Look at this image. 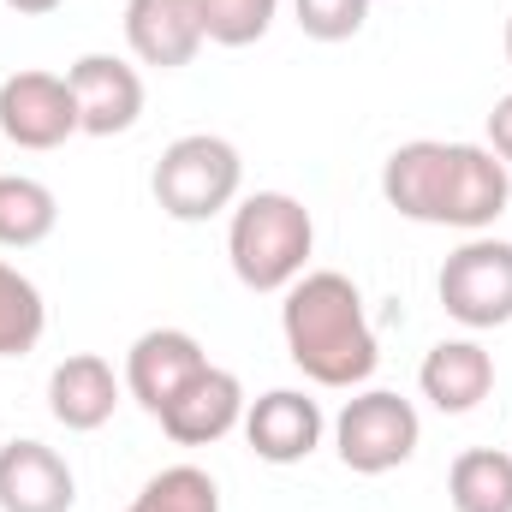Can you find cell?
<instances>
[{"label": "cell", "instance_id": "obj_1", "mask_svg": "<svg viewBox=\"0 0 512 512\" xmlns=\"http://www.w3.org/2000/svg\"><path fill=\"white\" fill-rule=\"evenodd\" d=\"M382 197L417 227H459L483 233L507 215L512 173L489 143H441L417 137L399 143L382 167Z\"/></svg>", "mask_w": 512, "mask_h": 512}, {"label": "cell", "instance_id": "obj_2", "mask_svg": "<svg viewBox=\"0 0 512 512\" xmlns=\"http://www.w3.org/2000/svg\"><path fill=\"white\" fill-rule=\"evenodd\" d=\"M280 334H286V358L316 387H364L382 364L364 292L340 268H310L286 286Z\"/></svg>", "mask_w": 512, "mask_h": 512}, {"label": "cell", "instance_id": "obj_3", "mask_svg": "<svg viewBox=\"0 0 512 512\" xmlns=\"http://www.w3.org/2000/svg\"><path fill=\"white\" fill-rule=\"evenodd\" d=\"M316 221L292 191H251L233 203L227 221V262L239 286L251 292H286L298 274H310Z\"/></svg>", "mask_w": 512, "mask_h": 512}, {"label": "cell", "instance_id": "obj_4", "mask_svg": "<svg viewBox=\"0 0 512 512\" xmlns=\"http://www.w3.org/2000/svg\"><path fill=\"white\" fill-rule=\"evenodd\" d=\"M239 185H245V161H239V149H233L227 137H215V131H185V137H173V143L161 149V161H155V179H149L161 215H173V221H185V227L227 215V209L239 203Z\"/></svg>", "mask_w": 512, "mask_h": 512}, {"label": "cell", "instance_id": "obj_5", "mask_svg": "<svg viewBox=\"0 0 512 512\" xmlns=\"http://www.w3.org/2000/svg\"><path fill=\"white\" fill-rule=\"evenodd\" d=\"M423 441V423H417V405L387 393V387H370L358 399H346V411L334 417V453L346 471L358 477H387L399 471Z\"/></svg>", "mask_w": 512, "mask_h": 512}, {"label": "cell", "instance_id": "obj_6", "mask_svg": "<svg viewBox=\"0 0 512 512\" xmlns=\"http://www.w3.org/2000/svg\"><path fill=\"white\" fill-rule=\"evenodd\" d=\"M441 310L483 334V328H507L512 322V245L507 239H489V233H471L459 251L441 262Z\"/></svg>", "mask_w": 512, "mask_h": 512}, {"label": "cell", "instance_id": "obj_7", "mask_svg": "<svg viewBox=\"0 0 512 512\" xmlns=\"http://www.w3.org/2000/svg\"><path fill=\"white\" fill-rule=\"evenodd\" d=\"M78 96L60 72H12L0 84V137L18 149H60L78 137Z\"/></svg>", "mask_w": 512, "mask_h": 512}, {"label": "cell", "instance_id": "obj_8", "mask_svg": "<svg viewBox=\"0 0 512 512\" xmlns=\"http://www.w3.org/2000/svg\"><path fill=\"white\" fill-rule=\"evenodd\" d=\"M66 84L78 96V126L90 137H126L143 120V78L120 54H84L66 66Z\"/></svg>", "mask_w": 512, "mask_h": 512}, {"label": "cell", "instance_id": "obj_9", "mask_svg": "<svg viewBox=\"0 0 512 512\" xmlns=\"http://www.w3.org/2000/svg\"><path fill=\"white\" fill-rule=\"evenodd\" d=\"M203 370H209V352L185 328H149V334L131 340V352H126V387L149 417H161L179 399V387L191 376H203Z\"/></svg>", "mask_w": 512, "mask_h": 512}, {"label": "cell", "instance_id": "obj_10", "mask_svg": "<svg viewBox=\"0 0 512 512\" xmlns=\"http://www.w3.org/2000/svg\"><path fill=\"white\" fill-rule=\"evenodd\" d=\"M245 387L233 370H203V376H191V382L179 387V399L155 417L161 423V435L167 441H179V447H215L221 435H233L239 423H245Z\"/></svg>", "mask_w": 512, "mask_h": 512}, {"label": "cell", "instance_id": "obj_11", "mask_svg": "<svg viewBox=\"0 0 512 512\" xmlns=\"http://www.w3.org/2000/svg\"><path fill=\"white\" fill-rule=\"evenodd\" d=\"M245 441L262 465H298L322 447V405L298 387H274L245 405Z\"/></svg>", "mask_w": 512, "mask_h": 512}, {"label": "cell", "instance_id": "obj_12", "mask_svg": "<svg viewBox=\"0 0 512 512\" xmlns=\"http://www.w3.org/2000/svg\"><path fill=\"white\" fill-rule=\"evenodd\" d=\"M78 477L48 441H6L0 447V512H72Z\"/></svg>", "mask_w": 512, "mask_h": 512}, {"label": "cell", "instance_id": "obj_13", "mask_svg": "<svg viewBox=\"0 0 512 512\" xmlns=\"http://www.w3.org/2000/svg\"><path fill=\"white\" fill-rule=\"evenodd\" d=\"M126 48L155 72L191 66L197 48H203L197 0H126Z\"/></svg>", "mask_w": 512, "mask_h": 512}, {"label": "cell", "instance_id": "obj_14", "mask_svg": "<svg viewBox=\"0 0 512 512\" xmlns=\"http://www.w3.org/2000/svg\"><path fill=\"white\" fill-rule=\"evenodd\" d=\"M114 405H120V376H114L108 358L72 352L66 364H54V376H48V411H54L60 429L90 435V429H102L114 417Z\"/></svg>", "mask_w": 512, "mask_h": 512}, {"label": "cell", "instance_id": "obj_15", "mask_svg": "<svg viewBox=\"0 0 512 512\" xmlns=\"http://www.w3.org/2000/svg\"><path fill=\"white\" fill-rule=\"evenodd\" d=\"M417 387H423V399L435 411L465 417L495 393V358L477 340H441V346H429V358L417 370Z\"/></svg>", "mask_w": 512, "mask_h": 512}, {"label": "cell", "instance_id": "obj_16", "mask_svg": "<svg viewBox=\"0 0 512 512\" xmlns=\"http://www.w3.org/2000/svg\"><path fill=\"white\" fill-rule=\"evenodd\" d=\"M453 512H512V453L501 447H465L447 471Z\"/></svg>", "mask_w": 512, "mask_h": 512}, {"label": "cell", "instance_id": "obj_17", "mask_svg": "<svg viewBox=\"0 0 512 512\" xmlns=\"http://www.w3.org/2000/svg\"><path fill=\"white\" fill-rule=\"evenodd\" d=\"M60 221V203L42 179L0 173V245L6 251H36Z\"/></svg>", "mask_w": 512, "mask_h": 512}, {"label": "cell", "instance_id": "obj_18", "mask_svg": "<svg viewBox=\"0 0 512 512\" xmlns=\"http://www.w3.org/2000/svg\"><path fill=\"white\" fill-rule=\"evenodd\" d=\"M42 328H48V304H42L36 280L18 274L12 262H0V358H24V352H36Z\"/></svg>", "mask_w": 512, "mask_h": 512}, {"label": "cell", "instance_id": "obj_19", "mask_svg": "<svg viewBox=\"0 0 512 512\" xmlns=\"http://www.w3.org/2000/svg\"><path fill=\"white\" fill-rule=\"evenodd\" d=\"M126 512H221V483L197 465H167L137 489Z\"/></svg>", "mask_w": 512, "mask_h": 512}, {"label": "cell", "instance_id": "obj_20", "mask_svg": "<svg viewBox=\"0 0 512 512\" xmlns=\"http://www.w3.org/2000/svg\"><path fill=\"white\" fill-rule=\"evenodd\" d=\"M197 12H203V42H215V48H251V42L268 36L280 0H197Z\"/></svg>", "mask_w": 512, "mask_h": 512}, {"label": "cell", "instance_id": "obj_21", "mask_svg": "<svg viewBox=\"0 0 512 512\" xmlns=\"http://www.w3.org/2000/svg\"><path fill=\"white\" fill-rule=\"evenodd\" d=\"M292 12L310 42H352L370 18V0H292Z\"/></svg>", "mask_w": 512, "mask_h": 512}, {"label": "cell", "instance_id": "obj_22", "mask_svg": "<svg viewBox=\"0 0 512 512\" xmlns=\"http://www.w3.org/2000/svg\"><path fill=\"white\" fill-rule=\"evenodd\" d=\"M489 149L507 161V173H512V90L495 102V114H489Z\"/></svg>", "mask_w": 512, "mask_h": 512}, {"label": "cell", "instance_id": "obj_23", "mask_svg": "<svg viewBox=\"0 0 512 512\" xmlns=\"http://www.w3.org/2000/svg\"><path fill=\"white\" fill-rule=\"evenodd\" d=\"M6 6H12L18 18H48V12H60L66 0H6Z\"/></svg>", "mask_w": 512, "mask_h": 512}, {"label": "cell", "instance_id": "obj_24", "mask_svg": "<svg viewBox=\"0 0 512 512\" xmlns=\"http://www.w3.org/2000/svg\"><path fill=\"white\" fill-rule=\"evenodd\" d=\"M507 66H512V18H507Z\"/></svg>", "mask_w": 512, "mask_h": 512}]
</instances>
